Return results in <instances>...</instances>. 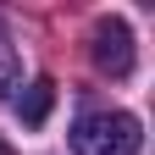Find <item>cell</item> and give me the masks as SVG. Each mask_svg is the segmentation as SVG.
I'll use <instances>...</instances> for the list:
<instances>
[{
    "mask_svg": "<svg viewBox=\"0 0 155 155\" xmlns=\"http://www.w3.org/2000/svg\"><path fill=\"white\" fill-rule=\"evenodd\" d=\"M139 116L127 111H94L72 127V150L78 155H139Z\"/></svg>",
    "mask_w": 155,
    "mask_h": 155,
    "instance_id": "cell-1",
    "label": "cell"
},
{
    "mask_svg": "<svg viewBox=\"0 0 155 155\" xmlns=\"http://www.w3.org/2000/svg\"><path fill=\"white\" fill-rule=\"evenodd\" d=\"M89 55H94V67L111 72V78L133 72V33H127L122 17H100V22L89 28Z\"/></svg>",
    "mask_w": 155,
    "mask_h": 155,
    "instance_id": "cell-2",
    "label": "cell"
},
{
    "mask_svg": "<svg viewBox=\"0 0 155 155\" xmlns=\"http://www.w3.org/2000/svg\"><path fill=\"white\" fill-rule=\"evenodd\" d=\"M50 100H55V83H50V78H39V83L22 94V100H17V116H22L28 127H39V122L50 116Z\"/></svg>",
    "mask_w": 155,
    "mask_h": 155,
    "instance_id": "cell-3",
    "label": "cell"
},
{
    "mask_svg": "<svg viewBox=\"0 0 155 155\" xmlns=\"http://www.w3.org/2000/svg\"><path fill=\"white\" fill-rule=\"evenodd\" d=\"M17 83H22V61H17V45L0 33V100H6Z\"/></svg>",
    "mask_w": 155,
    "mask_h": 155,
    "instance_id": "cell-4",
    "label": "cell"
},
{
    "mask_svg": "<svg viewBox=\"0 0 155 155\" xmlns=\"http://www.w3.org/2000/svg\"><path fill=\"white\" fill-rule=\"evenodd\" d=\"M0 155H11V144H6V139H0Z\"/></svg>",
    "mask_w": 155,
    "mask_h": 155,
    "instance_id": "cell-5",
    "label": "cell"
}]
</instances>
